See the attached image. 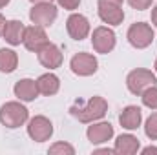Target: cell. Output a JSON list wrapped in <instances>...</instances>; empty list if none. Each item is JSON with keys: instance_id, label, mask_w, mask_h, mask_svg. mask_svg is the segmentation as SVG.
<instances>
[{"instance_id": "cell-1", "label": "cell", "mask_w": 157, "mask_h": 155, "mask_svg": "<svg viewBox=\"0 0 157 155\" xmlns=\"http://www.w3.org/2000/svg\"><path fill=\"white\" fill-rule=\"evenodd\" d=\"M71 115L78 119L80 122H93L97 119H102L108 112V102L102 97H91L84 106H75L70 110Z\"/></svg>"}, {"instance_id": "cell-2", "label": "cell", "mask_w": 157, "mask_h": 155, "mask_svg": "<svg viewBox=\"0 0 157 155\" xmlns=\"http://www.w3.org/2000/svg\"><path fill=\"white\" fill-rule=\"evenodd\" d=\"M28 120V110L20 102H6L0 108V122L6 128H18Z\"/></svg>"}, {"instance_id": "cell-3", "label": "cell", "mask_w": 157, "mask_h": 155, "mask_svg": "<svg viewBox=\"0 0 157 155\" xmlns=\"http://www.w3.org/2000/svg\"><path fill=\"white\" fill-rule=\"evenodd\" d=\"M155 75L150 70H133L126 78V86L133 95H141L146 88L155 86Z\"/></svg>"}, {"instance_id": "cell-4", "label": "cell", "mask_w": 157, "mask_h": 155, "mask_svg": "<svg viewBox=\"0 0 157 155\" xmlns=\"http://www.w3.org/2000/svg\"><path fill=\"white\" fill-rule=\"evenodd\" d=\"M128 42L133 47H137V49L148 47L154 42V29H152V26H148L144 22L132 24L130 29H128Z\"/></svg>"}, {"instance_id": "cell-5", "label": "cell", "mask_w": 157, "mask_h": 155, "mask_svg": "<svg viewBox=\"0 0 157 155\" xmlns=\"http://www.w3.org/2000/svg\"><path fill=\"white\" fill-rule=\"evenodd\" d=\"M29 18H31L33 24L42 26V28H48L57 18V7L51 2H37L31 7V11H29Z\"/></svg>"}, {"instance_id": "cell-6", "label": "cell", "mask_w": 157, "mask_h": 155, "mask_svg": "<svg viewBox=\"0 0 157 155\" xmlns=\"http://www.w3.org/2000/svg\"><path fill=\"white\" fill-rule=\"evenodd\" d=\"M28 133H29V137H31L33 141L44 142V141H48V139L51 137V133H53V124H51L49 119H46V117H42V115H37L29 120V124H28Z\"/></svg>"}, {"instance_id": "cell-7", "label": "cell", "mask_w": 157, "mask_h": 155, "mask_svg": "<svg viewBox=\"0 0 157 155\" xmlns=\"http://www.w3.org/2000/svg\"><path fill=\"white\" fill-rule=\"evenodd\" d=\"M70 66H71V71H73L75 75L90 77V75H93V73L97 71L99 62H97V59H95L93 55H90V53H77V55L71 59Z\"/></svg>"}, {"instance_id": "cell-8", "label": "cell", "mask_w": 157, "mask_h": 155, "mask_svg": "<svg viewBox=\"0 0 157 155\" xmlns=\"http://www.w3.org/2000/svg\"><path fill=\"white\" fill-rule=\"evenodd\" d=\"M91 44L97 53H110L115 47V33L110 28H97L91 35Z\"/></svg>"}, {"instance_id": "cell-9", "label": "cell", "mask_w": 157, "mask_h": 155, "mask_svg": "<svg viewBox=\"0 0 157 155\" xmlns=\"http://www.w3.org/2000/svg\"><path fill=\"white\" fill-rule=\"evenodd\" d=\"M46 44H49V40H48L46 31L42 29V26L35 24L31 28H26V33H24V46H26V49L39 53Z\"/></svg>"}, {"instance_id": "cell-10", "label": "cell", "mask_w": 157, "mask_h": 155, "mask_svg": "<svg viewBox=\"0 0 157 155\" xmlns=\"http://www.w3.org/2000/svg\"><path fill=\"white\" fill-rule=\"evenodd\" d=\"M66 28H68V33L73 40H82L88 37L90 33V22L84 15L80 13H73L70 15V18L66 20Z\"/></svg>"}, {"instance_id": "cell-11", "label": "cell", "mask_w": 157, "mask_h": 155, "mask_svg": "<svg viewBox=\"0 0 157 155\" xmlns=\"http://www.w3.org/2000/svg\"><path fill=\"white\" fill-rule=\"evenodd\" d=\"M39 62L48 70H55L62 64V53L55 44L49 42L39 51Z\"/></svg>"}, {"instance_id": "cell-12", "label": "cell", "mask_w": 157, "mask_h": 155, "mask_svg": "<svg viewBox=\"0 0 157 155\" xmlns=\"http://www.w3.org/2000/svg\"><path fill=\"white\" fill-rule=\"evenodd\" d=\"M90 142L93 144H101V142H106L113 137V126L110 122H99V124H93L88 128L86 131Z\"/></svg>"}, {"instance_id": "cell-13", "label": "cell", "mask_w": 157, "mask_h": 155, "mask_svg": "<svg viewBox=\"0 0 157 155\" xmlns=\"http://www.w3.org/2000/svg\"><path fill=\"white\" fill-rule=\"evenodd\" d=\"M15 91V97H18L20 100L24 102H29V100H35L37 95H39V88H37V82L31 80V78H22L15 84L13 88Z\"/></svg>"}, {"instance_id": "cell-14", "label": "cell", "mask_w": 157, "mask_h": 155, "mask_svg": "<svg viewBox=\"0 0 157 155\" xmlns=\"http://www.w3.org/2000/svg\"><path fill=\"white\" fill-rule=\"evenodd\" d=\"M24 33H26V26L20 20H9V22H6L2 37L11 46H18L20 42H24Z\"/></svg>"}, {"instance_id": "cell-15", "label": "cell", "mask_w": 157, "mask_h": 155, "mask_svg": "<svg viewBox=\"0 0 157 155\" xmlns=\"http://www.w3.org/2000/svg\"><path fill=\"white\" fill-rule=\"evenodd\" d=\"M141 120H143V113H141V108H137V106H128L119 115L121 126L126 130H137L141 126Z\"/></svg>"}, {"instance_id": "cell-16", "label": "cell", "mask_w": 157, "mask_h": 155, "mask_svg": "<svg viewBox=\"0 0 157 155\" xmlns=\"http://www.w3.org/2000/svg\"><path fill=\"white\" fill-rule=\"evenodd\" d=\"M99 17L106 24L119 26L122 22V18H124L122 6H99Z\"/></svg>"}, {"instance_id": "cell-17", "label": "cell", "mask_w": 157, "mask_h": 155, "mask_svg": "<svg viewBox=\"0 0 157 155\" xmlns=\"http://www.w3.org/2000/svg\"><path fill=\"white\" fill-rule=\"evenodd\" d=\"M37 88H39V93L42 95H55L60 88V80L53 73H44L37 80Z\"/></svg>"}, {"instance_id": "cell-18", "label": "cell", "mask_w": 157, "mask_h": 155, "mask_svg": "<svg viewBox=\"0 0 157 155\" xmlns=\"http://www.w3.org/2000/svg\"><path fill=\"white\" fill-rule=\"evenodd\" d=\"M139 150V139L133 137V135H121L117 137L115 141V152L121 155H132V153H137Z\"/></svg>"}, {"instance_id": "cell-19", "label": "cell", "mask_w": 157, "mask_h": 155, "mask_svg": "<svg viewBox=\"0 0 157 155\" xmlns=\"http://www.w3.org/2000/svg\"><path fill=\"white\" fill-rule=\"evenodd\" d=\"M17 64H18V57L13 49H6L2 47L0 49V71L2 73H11L17 70Z\"/></svg>"}, {"instance_id": "cell-20", "label": "cell", "mask_w": 157, "mask_h": 155, "mask_svg": "<svg viewBox=\"0 0 157 155\" xmlns=\"http://www.w3.org/2000/svg\"><path fill=\"white\" fill-rule=\"evenodd\" d=\"M141 95H143V104H144L146 108H150V110H157V88L155 86L146 88Z\"/></svg>"}, {"instance_id": "cell-21", "label": "cell", "mask_w": 157, "mask_h": 155, "mask_svg": "<svg viewBox=\"0 0 157 155\" xmlns=\"http://www.w3.org/2000/svg\"><path fill=\"white\" fill-rule=\"evenodd\" d=\"M144 131H146V135H148L152 141H155L157 139V113H152V115L146 119Z\"/></svg>"}, {"instance_id": "cell-22", "label": "cell", "mask_w": 157, "mask_h": 155, "mask_svg": "<svg viewBox=\"0 0 157 155\" xmlns=\"http://www.w3.org/2000/svg\"><path fill=\"white\" fill-rule=\"evenodd\" d=\"M49 153H51V155H57V153L73 155V153H75V150H73V146H71V144H66V142H57V144H53V146L49 148Z\"/></svg>"}, {"instance_id": "cell-23", "label": "cell", "mask_w": 157, "mask_h": 155, "mask_svg": "<svg viewBox=\"0 0 157 155\" xmlns=\"http://www.w3.org/2000/svg\"><path fill=\"white\" fill-rule=\"evenodd\" d=\"M128 4H130L133 9L143 11V9H148V7L152 6V0H128Z\"/></svg>"}, {"instance_id": "cell-24", "label": "cell", "mask_w": 157, "mask_h": 155, "mask_svg": "<svg viewBox=\"0 0 157 155\" xmlns=\"http://www.w3.org/2000/svg\"><path fill=\"white\" fill-rule=\"evenodd\" d=\"M64 9H77L78 4H80V0H57Z\"/></svg>"}, {"instance_id": "cell-25", "label": "cell", "mask_w": 157, "mask_h": 155, "mask_svg": "<svg viewBox=\"0 0 157 155\" xmlns=\"http://www.w3.org/2000/svg\"><path fill=\"white\" fill-rule=\"evenodd\" d=\"M99 6H122V0H99Z\"/></svg>"}, {"instance_id": "cell-26", "label": "cell", "mask_w": 157, "mask_h": 155, "mask_svg": "<svg viewBox=\"0 0 157 155\" xmlns=\"http://www.w3.org/2000/svg\"><path fill=\"white\" fill-rule=\"evenodd\" d=\"M150 153H157L155 146H148V148H144V150H143V155H150Z\"/></svg>"}, {"instance_id": "cell-27", "label": "cell", "mask_w": 157, "mask_h": 155, "mask_svg": "<svg viewBox=\"0 0 157 155\" xmlns=\"http://www.w3.org/2000/svg\"><path fill=\"white\" fill-rule=\"evenodd\" d=\"M4 28H6V18L0 15V35H4Z\"/></svg>"}, {"instance_id": "cell-28", "label": "cell", "mask_w": 157, "mask_h": 155, "mask_svg": "<svg viewBox=\"0 0 157 155\" xmlns=\"http://www.w3.org/2000/svg\"><path fill=\"white\" fill-rule=\"evenodd\" d=\"M152 22H154V24L157 26V6L154 7V9H152Z\"/></svg>"}, {"instance_id": "cell-29", "label": "cell", "mask_w": 157, "mask_h": 155, "mask_svg": "<svg viewBox=\"0 0 157 155\" xmlns=\"http://www.w3.org/2000/svg\"><path fill=\"white\" fill-rule=\"evenodd\" d=\"M9 4V0H0V7H4V6H7Z\"/></svg>"}, {"instance_id": "cell-30", "label": "cell", "mask_w": 157, "mask_h": 155, "mask_svg": "<svg viewBox=\"0 0 157 155\" xmlns=\"http://www.w3.org/2000/svg\"><path fill=\"white\" fill-rule=\"evenodd\" d=\"M33 4H37V2H51V0H31Z\"/></svg>"}, {"instance_id": "cell-31", "label": "cell", "mask_w": 157, "mask_h": 155, "mask_svg": "<svg viewBox=\"0 0 157 155\" xmlns=\"http://www.w3.org/2000/svg\"><path fill=\"white\" fill-rule=\"evenodd\" d=\"M155 71H157V60H155Z\"/></svg>"}]
</instances>
